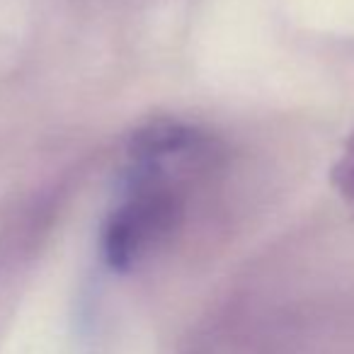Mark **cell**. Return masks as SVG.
<instances>
[{
	"label": "cell",
	"instance_id": "obj_1",
	"mask_svg": "<svg viewBox=\"0 0 354 354\" xmlns=\"http://www.w3.org/2000/svg\"><path fill=\"white\" fill-rule=\"evenodd\" d=\"M127 199L112 212L104 228V257L114 270L131 267L162 233L170 231L180 204L165 177L162 160L136 158Z\"/></svg>",
	"mask_w": 354,
	"mask_h": 354
},
{
	"label": "cell",
	"instance_id": "obj_2",
	"mask_svg": "<svg viewBox=\"0 0 354 354\" xmlns=\"http://www.w3.org/2000/svg\"><path fill=\"white\" fill-rule=\"evenodd\" d=\"M337 177H339V185L347 194H354V141L349 143L347 153H344L342 162L337 167Z\"/></svg>",
	"mask_w": 354,
	"mask_h": 354
}]
</instances>
